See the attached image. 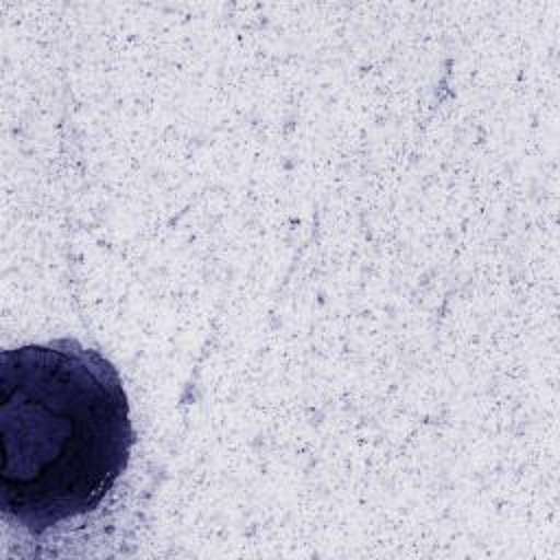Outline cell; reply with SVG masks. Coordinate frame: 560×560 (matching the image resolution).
<instances>
[{
	"mask_svg": "<svg viewBox=\"0 0 560 560\" xmlns=\"http://www.w3.org/2000/svg\"><path fill=\"white\" fill-rule=\"evenodd\" d=\"M0 512L42 536L94 512L133 446L116 368L74 339L0 354Z\"/></svg>",
	"mask_w": 560,
	"mask_h": 560,
	"instance_id": "6da1fadb",
	"label": "cell"
}]
</instances>
